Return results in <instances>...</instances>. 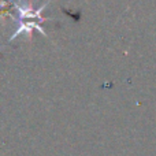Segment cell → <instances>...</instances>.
<instances>
[{
  "label": "cell",
  "instance_id": "obj_1",
  "mask_svg": "<svg viewBox=\"0 0 156 156\" xmlns=\"http://www.w3.org/2000/svg\"><path fill=\"white\" fill-rule=\"evenodd\" d=\"M12 2L10 0H0V18L4 21L5 16L11 15V8H12Z\"/></svg>",
  "mask_w": 156,
  "mask_h": 156
}]
</instances>
